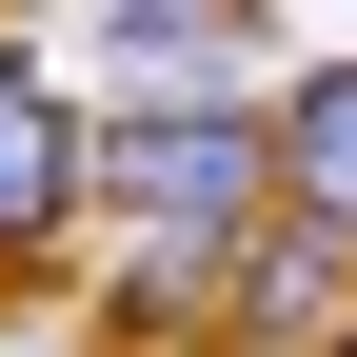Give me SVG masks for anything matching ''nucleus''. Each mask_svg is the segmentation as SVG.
<instances>
[{
    "instance_id": "5",
    "label": "nucleus",
    "mask_w": 357,
    "mask_h": 357,
    "mask_svg": "<svg viewBox=\"0 0 357 357\" xmlns=\"http://www.w3.org/2000/svg\"><path fill=\"white\" fill-rule=\"evenodd\" d=\"M258 20H218V0H119L100 20V79H139V100H238Z\"/></svg>"
},
{
    "instance_id": "6",
    "label": "nucleus",
    "mask_w": 357,
    "mask_h": 357,
    "mask_svg": "<svg viewBox=\"0 0 357 357\" xmlns=\"http://www.w3.org/2000/svg\"><path fill=\"white\" fill-rule=\"evenodd\" d=\"M318 357H357V337H318Z\"/></svg>"
},
{
    "instance_id": "2",
    "label": "nucleus",
    "mask_w": 357,
    "mask_h": 357,
    "mask_svg": "<svg viewBox=\"0 0 357 357\" xmlns=\"http://www.w3.org/2000/svg\"><path fill=\"white\" fill-rule=\"evenodd\" d=\"M79 218H100V119L60 100V60H40V40H0V318H20V298H60Z\"/></svg>"
},
{
    "instance_id": "3",
    "label": "nucleus",
    "mask_w": 357,
    "mask_h": 357,
    "mask_svg": "<svg viewBox=\"0 0 357 357\" xmlns=\"http://www.w3.org/2000/svg\"><path fill=\"white\" fill-rule=\"evenodd\" d=\"M357 337V258L318 238V218H258L238 238V298H218V357H318Z\"/></svg>"
},
{
    "instance_id": "4",
    "label": "nucleus",
    "mask_w": 357,
    "mask_h": 357,
    "mask_svg": "<svg viewBox=\"0 0 357 357\" xmlns=\"http://www.w3.org/2000/svg\"><path fill=\"white\" fill-rule=\"evenodd\" d=\"M278 218H318L357 258V60H298L278 79Z\"/></svg>"
},
{
    "instance_id": "1",
    "label": "nucleus",
    "mask_w": 357,
    "mask_h": 357,
    "mask_svg": "<svg viewBox=\"0 0 357 357\" xmlns=\"http://www.w3.org/2000/svg\"><path fill=\"white\" fill-rule=\"evenodd\" d=\"M100 218L139 258H238L278 218V100H119L100 119Z\"/></svg>"
}]
</instances>
